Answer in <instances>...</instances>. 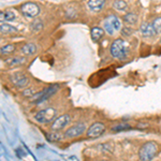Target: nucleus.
Listing matches in <instances>:
<instances>
[{
  "label": "nucleus",
  "mask_w": 161,
  "mask_h": 161,
  "mask_svg": "<svg viewBox=\"0 0 161 161\" xmlns=\"http://www.w3.org/2000/svg\"><path fill=\"white\" fill-rule=\"evenodd\" d=\"M110 51H111V55L113 56L114 58L124 60V59H126L127 56H128L129 48L123 39H116V40H114L113 43L111 44Z\"/></svg>",
  "instance_id": "nucleus-1"
},
{
  "label": "nucleus",
  "mask_w": 161,
  "mask_h": 161,
  "mask_svg": "<svg viewBox=\"0 0 161 161\" xmlns=\"http://www.w3.org/2000/svg\"><path fill=\"white\" fill-rule=\"evenodd\" d=\"M158 152V146L155 142H147L140 148L139 157L141 160L148 161L153 160L156 157Z\"/></svg>",
  "instance_id": "nucleus-2"
},
{
  "label": "nucleus",
  "mask_w": 161,
  "mask_h": 161,
  "mask_svg": "<svg viewBox=\"0 0 161 161\" xmlns=\"http://www.w3.org/2000/svg\"><path fill=\"white\" fill-rule=\"evenodd\" d=\"M58 89H59V85L58 84L51 85V86H48L47 88L43 89L42 92L36 93V95L33 96V97H31L30 99H31V101H32L33 103H36V104H40V103L44 102V101L47 100L50 97H52L54 93H56Z\"/></svg>",
  "instance_id": "nucleus-3"
},
{
  "label": "nucleus",
  "mask_w": 161,
  "mask_h": 161,
  "mask_svg": "<svg viewBox=\"0 0 161 161\" xmlns=\"http://www.w3.org/2000/svg\"><path fill=\"white\" fill-rule=\"evenodd\" d=\"M57 116V111L53 108H43L40 112H38L36 114L35 118L38 123L41 124H48L52 120L56 118Z\"/></svg>",
  "instance_id": "nucleus-4"
},
{
  "label": "nucleus",
  "mask_w": 161,
  "mask_h": 161,
  "mask_svg": "<svg viewBox=\"0 0 161 161\" xmlns=\"http://www.w3.org/2000/svg\"><path fill=\"white\" fill-rule=\"evenodd\" d=\"M20 12L26 19H33L40 14V8L37 3H33V2H25L20 7Z\"/></svg>",
  "instance_id": "nucleus-5"
},
{
  "label": "nucleus",
  "mask_w": 161,
  "mask_h": 161,
  "mask_svg": "<svg viewBox=\"0 0 161 161\" xmlns=\"http://www.w3.org/2000/svg\"><path fill=\"white\" fill-rule=\"evenodd\" d=\"M10 80L19 89H22V88L26 87L28 85V83H29L28 77L24 73H22V72H15V73L11 74L10 75Z\"/></svg>",
  "instance_id": "nucleus-6"
},
{
  "label": "nucleus",
  "mask_w": 161,
  "mask_h": 161,
  "mask_svg": "<svg viewBox=\"0 0 161 161\" xmlns=\"http://www.w3.org/2000/svg\"><path fill=\"white\" fill-rule=\"evenodd\" d=\"M85 130H86V125L82 123L76 124L64 131V136L68 137V139H74V137L82 136Z\"/></svg>",
  "instance_id": "nucleus-7"
},
{
  "label": "nucleus",
  "mask_w": 161,
  "mask_h": 161,
  "mask_svg": "<svg viewBox=\"0 0 161 161\" xmlns=\"http://www.w3.org/2000/svg\"><path fill=\"white\" fill-rule=\"evenodd\" d=\"M105 131V126L103 123H93L89 128L87 129V136L89 137H99L102 136Z\"/></svg>",
  "instance_id": "nucleus-8"
},
{
  "label": "nucleus",
  "mask_w": 161,
  "mask_h": 161,
  "mask_svg": "<svg viewBox=\"0 0 161 161\" xmlns=\"http://www.w3.org/2000/svg\"><path fill=\"white\" fill-rule=\"evenodd\" d=\"M69 121H70V115H68V114L59 116V117H57L55 120L53 121V124H52V127H51L52 130L53 131L62 130V129L69 124Z\"/></svg>",
  "instance_id": "nucleus-9"
},
{
  "label": "nucleus",
  "mask_w": 161,
  "mask_h": 161,
  "mask_svg": "<svg viewBox=\"0 0 161 161\" xmlns=\"http://www.w3.org/2000/svg\"><path fill=\"white\" fill-rule=\"evenodd\" d=\"M140 33L145 38H150V37H154L156 35V31L154 29L153 24H149V23H143V24L140 26Z\"/></svg>",
  "instance_id": "nucleus-10"
},
{
  "label": "nucleus",
  "mask_w": 161,
  "mask_h": 161,
  "mask_svg": "<svg viewBox=\"0 0 161 161\" xmlns=\"http://www.w3.org/2000/svg\"><path fill=\"white\" fill-rule=\"evenodd\" d=\"M20 52L24 56H33L38 52V46L35 43H26L20 47Z\"/></svg>",
  "instance_id": "nucleus-11"
},
{
  "label": "nucleus",
  "mask_w": 161,
  "mask_h": 161,
  "mask_svg": "<svg viewBox=\"0 0 161 161\" xmlns=\"http://www.w3.org/2000/svg\"><path fill=\"white\" fill-rule=\"evenodd\" d=\"M26 62V58L22 56H14V57H9L4 60V64H7L8 67H16V66H20V64H25Z\"/></svg>",
  "instance_id": "nucleus-12"
},
{
  "label": "nucleus",
  "mask_w": 161,
  "mask_h": 161,
  "mask_svg": "<svg viewBox=\"0 0 161 161\" xmlns=\"http://www.w3.org/2000/svg\"><path fill=\"white\" fill-rule=\"evenodd\" d=\"M105 3V0H89L87 3L88 9L92 12H100L103 9Z\"/></svg>",
  "instance_id": "nucleus-13"
},
{
  "label": "nucleus",
  "mask_w": 161,
  "mask_h": 161,
  "mask_svg": "<svg viewBox=\"0 0 161 161\" xmlns=\"http://www.w3.org/2000/svg\"><path fill=\"white\" fill-rule=\"evenodd\" d=\"M105 33V30L103 28H100V27H92V30H90V36H92V41L95 42H98L99 40L103 38Z\"/></svg>",
  "instance_id": "nucleus-14"
},
{
  "label": "nucleus",
  "mask_w": 161,
  "mask_h": 161,
  "mask_svg": "<svg viewBox=\"0 0 161 161\" xmlns=\"http://www.w3.org/2000/svg\"><path fill=\"white\" fill-rule=\"evenodd\" d=\"M106 20H108V23L112 25V27L115 29V31H118V30H121V22L120 19H118L116 15L114 14H111L110 16H108V19H106Z\"/></svg>",
  "instance_id": "nucleus-15"
},
{
  "label": "nucleus",
  "mask_w": 161,
  "mask_h": 161,
  "mask_svg": "<svg viewBox=\"0 0 161 161\" xmlns=\"http://www.w3.org/2000/svg\"><path fill=\"white\" fill-rule=\"evenodd\" d=\"M124 20L125 23H127L128 25H136L137 23V15L136 14V13H127V14L124 15Z\"/></svg>",
  "instance_id": "nucleus-16"
},
{
  "label": "nucleus",
  "mask_w": 161,
  "mask_h": 161,
  "mask_svg": "<svg viewBox=\"0 0 161 161\" xmlns=\"http://www.w3.org/2000/svg\"><path fill=\"white\" fill-rule=\"evenodd\" d=\"M0 31H1V35H12V33L16 32L17 30L16 28H14L11 25L1 23V25H0Z\"/></svg>",
  "instance_id": "nucleus-17"
},
{
  "label": "nucleus",
  "mask_w": 161,
  "mask_h": 161,
  "mask_svg": "<svg viewBox=\"0 0 161 161\" xmlns=\"http://www.w3.org/2000/svg\"><path fill=\"white\" fill-rule=\"evenodd\" d=\"M113 8L117 11L124 12L128 10V3L124 0H116V1L113 2Z\"/></svg>",
  "instance_id": "nucleus-18"
},
{
  "label": "nucleus",
  "mask_w": 161,
  "mask_h": 161,
  "mask_svg": "<svg viewBox=\"0 0 161 161\" xmlns=\"http://www.w3.org/2000/svg\"><path fill=\"white\" fill-rule=\"evenodd\" d=\"M15 19H16V14H15L14 11H10V10H7L4 12H1V19L2 20H7V22H13Z\"/></svg>",
  "instance_id": "nucleus-19"
},
{
  "label": "nucleus",
  "mask_w": 161,
  "mask_h": 161,
  "mask_svg": "<svg viewBox=\"0 0 161 161\" xmlns=\"http://www.w3.org/2000/svg\"><path fill=\"white\" fill-rule=\"evenodd\" d=\"M14 51H15V46L13 45V44H7V45L1 47L0 53H1L2 56H7V55H11L12 53H14Z\"/></svg>",
  "instance_id": "nucleus-20"
},
{
  "label": "nucleus",
  "mask_w": 161,
  "mask_h": 161,
  "mask_svg": "<svg viewBox=\"0 0 161 161\" xmlns=\"http://www.w3.org/2000/svg\"><path fill=\"white\" fill-rule=\"evenodd\" d=\"M30 28L32 29V31L35 32H38V31L43 29V23L41 19H35L32 23L30 24Z\"/></svg>",
  "instance_id": "nucleus-21"
},
{
  "label": "nucleus",
  "mask_w": 161,
  "mask_h": 161,
  "mask_svg": "<svg viewBox=\"0 0 161 161\" xmlns=\"http://www.w3.org/2000/svg\"><path fill=\"white\" fill-rule=\"evenodd\" d=\"M46 139L50 142H58V141H61L62 136L58 133H48L47 136H46Z\"/></svg>",
  "instance_id": "nucleus-22"
},
{
  "label": "nucleus",
  "mask_w": 161,
  "mask_h": 161,
  "mask_svg": "<svg viewBox=\"0 0 161 161\" xmlns=\"http://www.w3.org/2000/svg\"><path fill=\"white\" fill-rule=\"evenodd\" d=\"M103 29H104L105 32H108L110 36H113L114 32H115V29H114V28L112 27V25L106 19L104 20V23H103Z\"/></svg>",
  "instance_id": "nucleus-23"
},
{
  "label": "nucleus",
  "mask_w": 161,
  "mask_h": 161,
  "mask_svg": "<svg viewBox=\"0 0 161 161\" xmlns=\"http://www.w3.org/2000/svg\"><path fill=\"white\" fill-rule=\"evenodd\" d=\"M153 26H154V29L156 33H161V17H157L153 22Z\"/></svg>",
  "instance_id": "nucleus-24"
},
{
  "label": "nucleus",
  "mask_w": 161,
  "mask_h": 161,
  "mask_svg": "<svg viewBox=\"0 0 161 161\" xmlns=\"http://www.w3.org/2000/svg\"><path fill=\"white\" fill-rule=\"evenodd\" d=\"M131 127L129 125H118V126H115L112 128L113 131H124V130H130Z\"/></svg>",
  "instance_id": "nucleus-25"
},
{
  "label": "nucleus",
  "mask_w": 161,
  "mask_h": 161,
  "mask_svg": "<svg viewBox=\"0 0 161 161\" xmlns=\"http://www.w3.org/2000/svg\"><path fill=\"white\" fill-rule=\"evenodd\" d=\"M121 33L125 36V37H130V36L133 33V30H132L131 27H128V26H125V27L121 28Z\"/></svg>",
  "instance_id": "nucleus-26"
},
{
  "label": "nucleus",
  "mask_w": 161,
  "mask_h": 161,
  "mask_svg": "<svg viewBox=\"0 0 161 161\" xmlns=\"http://www.w3.org/2000/svg\"><path fill=\"white\" fill-rule=\"evenodd\" d=\"M22 95L26 98H31L36 95V92H35V89H32V88H28V89H25L24 92H22Z\"/></svg>",
  "instance_id": "nucleus-27"
},
{
  "label": "nucleus",
  "mask_w": 161,
  "mask_h": 161,
  "mask_svg": "<svg viewBox=\"0 0 161 161\" xmlns=\"http://www.w3.org/2000/svg\"><path fill=\"white\" fill-rule=\"evenodd\" d=\"M160 43H161V39H160Z\"/></svg>",
  "instance_id": "nucleus-28"
}]
</instances>
